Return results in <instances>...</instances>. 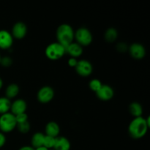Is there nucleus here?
Returning <instances> with one entry per match:
<instances>
[{
	"label": "nucleus",
	"instance_id": "obj_12",
	"mask_svg": "<svg viewBox=\"0 0 150 150\" xmlns=\"http://www.w3.org/2000/svg\"><path fill=\"white\" fill-rule=\"evenodd\" d=\"M27 109V103L23 99H17L15 100L13 102H11V106H10V113L13 115L26 113Z\"/></svg>",
	"mask_w": 150,
	"mask_h": 150
},
{
	"label": "nucleus",
	"instance_id": "obj_25",
	"mask_svg": "<svg viewBox=\"0 0 150 150\" xmlns=\"http://www.w3.org/2000/svg\"><path fill=\"white\" fill-rule=\"evenodd\" d=\"M12 64H13V60H12V59L10 57H7L6 56V57H1L0 64H1L3 67H8L10 66H11Z\"/></svg>",
	"mask_w": 150,
	"mask_h": 150
},
{
	"label": "nucleus",
	"instance_id": "obj_24",
	"mask_svg": "<svg viewBox=\"0 0 150 150\" xmlns=\"http://www.w3.org/2000/svg\"><path fill=\"white\" fill-rule=\"evenodd\" d=\"M16 117V120L17 124H20V123L26 122L28 121V115L26 113H22V114H17L15 116Z\"/></svg>",
	"mask_w": 150,
	"mask_h": 150
},
{
	"label": "nucleus",
	"instance_id": "obj_17",
	"mask_svg": "<svg viewBox=\"0 0 150 150\" xmlns=\"http://www.w3.org/2000/svg\"><path fill=\"white\" fill-rule=\"evenodd\" d=\"M20 91L18 85L16 83H10L5 89V97L8 99H13L18 96Z\"/></svg>",
	"mask_w": 150,
	"mask_h": 150
},
{
	"label": "nucleus",
	"instance_id": "obj_4",
	"mask_svg": "<svg viewBox=\"0 0 150 150\" xmlns=\"http://www.w3.org/2000/svg\"><path fill=\"white\" fill-rule=\"evenodd\" d=\"M17 126L16 117L12 113L8 112L0 115V132L8 133L16 129Z\"/></svg>",
	"mask_w": 150,
	"mask_h": 150
},
{
	"label": "nucleus",
	"instance_id": "obj_22",
	"mask_svg": "<svg viewBox=\"0 0 150 150\" xmlns=\"http://www.w3.org/2000/svg\"><path fill=\"white\" fill-rule=\"evenodd\" d=\"M55 139L56 138L51 137V136H45L44 138L43 142V146L47 148L48 149H53L54 146V144H55Z\"/></svg>",
	"mask_w": 150,
	"mask_h": 150
},
{
	"label": "nucleus",
	"instance_id": "obj_23",
	"mask_svg": "<svg viewBox=\"0 0 150 150\" xmlns=\"http://www.w3.org/2000/svg\"><path fill=\"white\" fill-rule=\"evenodd\" d=\"M17 127L18 130L20 133H29V130L31 129V125L29 124V122H26L23 123H20V124H17Z\"/></svg>",
	"mask_w": 150,
	"mask_h": 150
},
{
	"label": "nucleus",
	"instance_id": "obj_1",
	"mask_svg": "<svg viewBox=\"0 0 150 150\" xmlns=\"http://www.w3.org/2000/svg\"><path fill=\"white\" fill-rule=\"evenodd\" d=\"M150 127L149 117H136L130 122L128 126V133L134 139H140L144 137Z\"/></svg>",
	"mask_w": 150,
	"mask_h": 150
},
{
	"label": "nucleus",
	"instance_id": "obj_3",
	"mask_svg": "<svg viewBox=\"0 0 150 150\" xmlns=\"http://www.w3.org/2000/svg\"><path fill=\"white\" fill-rule=\"evenodd\" d=\"M66 54L65 47L58 42H54L47 45L45 50V54L47 58L52 61H56L62 58Z\"/></svg>",
	"mask_w": 150,
	"mask_h": 150
},
{
	"label": "nucleus",
	"instance_id": "obj_15",
	"mask_svg": "<svg viewBox=\"0 0 150 150\" xmlns=\"http://www.w3.org/2000/svg\"><path fill=\"white\" fill-rule=\"evenodd\" d=\"M71 144L68 139L64 136H59L56 138L55 144L53 148L54 150H70Z\"/></svg>",
	"mask_w": 150,
	"mask_h": 150
},
{
	"label": "nucleus",
	"instance_id": "obj_20",
	"mask_svg": "<svg viewBox=\"0 0 150 150\" xmlns=\"http://www.w3.org/2000/svg\"><path fill=\"white\" fill-rule=\"evenodd\" d=\"M11 101L6 97H0V115L10 112Z\"/></svg>",
	"mask_w": 150,
	"mask_h": 150
},
{
	"label": "nucleus",
	"instance_id": "obj_11",
	"mask_svg": "<svg viewBox=\"0 0 150 150\" xmlns=\"http://www.w3.org/2000/svg\"><path fill=\"white\" fill-rule=\"evenodd\" d=\"M96 95L100 100L108 101L114 96V90L110 85L103 84L100 89L96 92Z\"/></svg>",
	"mask_w": 150,
	"mask_h": 150
},
{
	"label": "nucleus",
	"instance_id": "obj_28",
	"mask_svg": "<svg viewBox=\"0 0 150 150\" xmlns=\"http://www.w3.org/2000/svg\"><path fill=\"white\" fill-rule=\"evenodd\" d=\"M6 141H7V139H6L5 135L3 133H1V132H0V149L4 146Z\"/></svg>",
	"mask_w": 150,
	"mask_h": 150
},
{
	"label": "nucleus",
	"instance_id": "obj_21",
	"mask_svg": "<svg viewBox=\"0 0 150 150\" xmlns=\"http://www.w3.org/2000/svg\"><path fill=\"white\" fill-rule=\"evenodd\" d=\"M102 85H103L102 82H101L99 79H92V80L89 81V89L92 91V92H94L96 93V92H98L100 89L101 86H102Z\"/></svg>",
	"mask_w": 150,
	"mask_h": 150
},
{
	"label": "nucleus",
	"instance_id": "obj_26",
	"mask_svg": "<svg viewBox=\"0 0 150 150\" xmlns=\"http://www.w3.org/2000/svg\"><path fill=\"white\" fill-rule=\"evenodd\" d=\"M117 49L118 50V51L121 53H125L126 51L128 50V46L126 43L125 42H120V43L117 44Z\"/></svg>",
	"mask_w": 150,
	"mask_h": 150
},
{
	"label": "nucleus",
	"instance_id": "obj_18",
	"mask_svg": "<svg viewBox=\"0 0 150 150\" xmlns=\"http://www.w3.org/2000/svg\"><path fill=\"white\" fill-rule=\"evenodd\" d=\"M129 111H130V114L133 117H134V118L142 117L143 108H142V105L139 103L133 102L129 105Z\"/></svg>",
	"mask_w": 150,
	"mask_h": 150
},
{
	"label": "nucleus",
	"instance_id": "obj_16",
	"mask_svg": "<svg viewBox=\"0 0 150 150\" xmlns=\"http://www.w3.org/2000/svg\"><path fill=\"white\" fill-rule=\"evenodd\" d=\"M44 138H45V135L42 133H40V132L35 133L31 139V145H32L31 146L34 149H36L40 146H43Z\"/></svg>",
	"mask_w": 150,
	"mask_h": 150
},
{
	"label": "nucleus",
	"instance_id": "obj_9",
	"mask_svg": "<svg viewBox=\"0 0 150 150\" xmlns=\"http://www.w3.org/2000/svg\"><path fill=\"white\" fill-rule=\"evenodd\" d=\"M27 26L26 23L22 21L16 22L13 26L11 31V35L13 38H16L18 40H21L26 37L27 34Z\"/></svg>",
	"mask_w": 150,
	"mask_h": 150
},
{
	"label": "nucleus",
	"instance_id": "obj_19",
	"mask_svg": "<svg viewBox=\"0 0 150 150\" xmlns=\"http://www.w3.org/2000/svg\"><path fill=\"white\" fill-rule=\"evenodd\" d=\"M117 38H118V32L115 28L110 27L106 29L104 35V38L107 42L112 43L117 40Z\"/></svg>",
	"mask_w": 150,
	"mask_h": 150
},
{
	"label": "nucleus",
	"instance_id": "obj_30",
	"mask_svg": "<svg viewBox=\"0 0 150 150\" xmlns=\"http://www.w3.org/2000/svg\"><path fill=\"white\" fill-rule=\"evenodd\" d=\"M35 150H49V149H48L47 148H45V146H40V147H38V148H36V149H35Z\"/></svg>",
	"mask_w": 150,
	"mask_h": 150
},
{
	"label": "nucleus",
	"instance_id": "obj_33",
	"mask_svg": "<svg viewBox=\"0 0 150 150\" xmlns=\"http://www.w3.org/2000/svg\"><path fill=\"white\" fill-rule=\"evenodd\" d=\"M49 150H54V149H49Z\"/></svg>",
	"mask_w": 150,
	"mask_h": 150
},
{
	"label": "nucleus",
	"instance_id": "obj_31",
	"mask_svg": "<svg viewBox=\"0 0 150 150\" xmlns=\"http://www.w3.org/2000/svg\"><path fill=\"white\" fill-rule=\"evenodd\" d=\"M2 86H3V80L1 79V78L0 77V90L1 89Z\"/></svg>",
	"mask_w": 150,
	"mask_h": 150
},
{
	"label": "nucleus",
	"instance_id": "obj_29",
	"mask_svg": "<svg viewBox=\"0 0 150 150\" xmlns=\"http://www.w3.org/2000/svg\"><path fill=\"white\" fill-rule=\"evenodd\" d=\"M18 150H35V149L31 146H23L21 147Z\"/></svg>",
	"mask_w": 150,
	"mask_h": 150
},
{
	"label": "nucleus",
	"instance_id": "obj_10",
	"mask_svg": "<svg viewBox=\"0 0 150 150\" xmlns=\"http://www.w3.org/2000/svg\"><path fill=\"white\" fill-rule=\"evenodd\" d=\"M14 38L11 33L6 29L0 30V49H10L13 44Z\"/></svg>",
	"mask_w": 150,
	"mask_h": 150
},
{
	"label": "nucleus",
	"instance_id": "obj_13",
	"mask_svg": "<svg viewBox=\"0 0 150 150\" xmlns=\"http://www.w3.org/2000/svg\"><path fill=\"white\" fill-rule=\"evenodd\" d=\"M65 48L66 54H68L73 58H79L83 54V47L76 42H73Z\"/></svg>",
	"mask_w": 150,
	"mask_h": 150
},
{
	"label": "nucleus",
	"instance_id": "obj_2",
	"mask_svg": "<svg viewBox=\"0 0 150 150\" xmlns=\"http://www.w3.org/2000/svg\"><path fill=\"white\" fill-rule=\"evenodd\" d=\"M74 33L73 27L68 23L59 25L56 32L57 42L66 48L74 40Z\"/></svg>",
	"mask_w": 150,
	"mask_h": 150
},
{
	"label": "nucleus",
	"instance_id": "obj_8",
	"mask_svg": "<svg viewBox=\"0 0 150 150\" xmlns=\"http://www.w3.org/2000/svg\"><path fill=\"white\" fill-rule=\"evenodd\" d=\"M128 51L132 58L135 59H142L146 56V48L142 44L134 42L128 47Z\"/></svg>",
	"mask_w": 150,
	"mask_h": 150
},
{
	"label": "nucleus",
	"instance_id": "obj_6",
	"mask_svg": "<svg viewBox=\"0 0 150 150\" xmlns=\"http://www.w3.org/2000/svg\"><path fill=\"white\" fill-rule=\"evenodd\" d=\"M54 97V90L51 86H43L38 90L37 99L41 103H48Z\"/></svg>",
	"mask_w": 150,
	"mask_h": 150
},
{
	"label": "nucleus",
	"instance_id": "obj_27",
	"mask_svg": "<svg viewBox=\"0 0 150 150\" xmlns=\"http://www.w3.org/2000/svg\"><path fill=\"white\" fill-rule=\"evenodd\" d=\"M78 63V60L76 58H73V57H70V59L67 61V64L70 67H76V64Z\"/></svg>",
	"mask_w": 150,
	"mask_h": 150
},
{
	"label": "nucleus",
	"instance_id": "obj_7",
	"mask_svg": "<svg viewBox=\"0 0 150 150\" xmlns=\"http://www.w3.org/2000/svg\"><path fill=\"white\" fill-rule=\"evenodd\" d=\"M75 68L76 73L82 77H88L93 72V66L92 63L86 59L78 60V63Z\"/></svg>",
	"mask_w": 150,
	"mask_h": 150
},
{
	"label": "nucleus",
	"instance_id": "obj_5",
	"mask_svg": "<svg viewBox=\"0 0 150 150\" xmlns=\"http://www.w3.org/2000/svg\"><path fill=\"white\" fill-rule=\"evenodd\" d=\"M74 39L76 42L83 46L90 45L93 40V36L91 31L86 27H80L74 33Z\"/></svg>",
	"mask_w": 150,
	"mask_h": 150
},
{
	"label": "nucleus",
	"instance_id": "obj_32",
	"mask_svg": "<svg viewBox=\"0 0 150 150\" xmlns=\"http://www.w3.org/2000/svg\"><path fill=\"white\" fill-rule=\"evenodd\" d=\"M1 55H0V62H1Z\"/></svg>",
	"mask_w": 150,
	"mask_h": 150
},
{
	"label": "nucleus",
	"instance_id": "obj_14",
	"mask_svg": "<svg viewBox=\"0 0 150 150\" xmlns=\"http://www.w3.org/2000/svg\"><path fill=\"white\" fill-rule=\"evenodd\" d=\"M45 136H51V137H58L60 133V127L58 123L56 122L51 121L48 122L45 127Z\"/></svg>",
	"mask_w": 150,
	"mask_h": 150
}]
</instances>
